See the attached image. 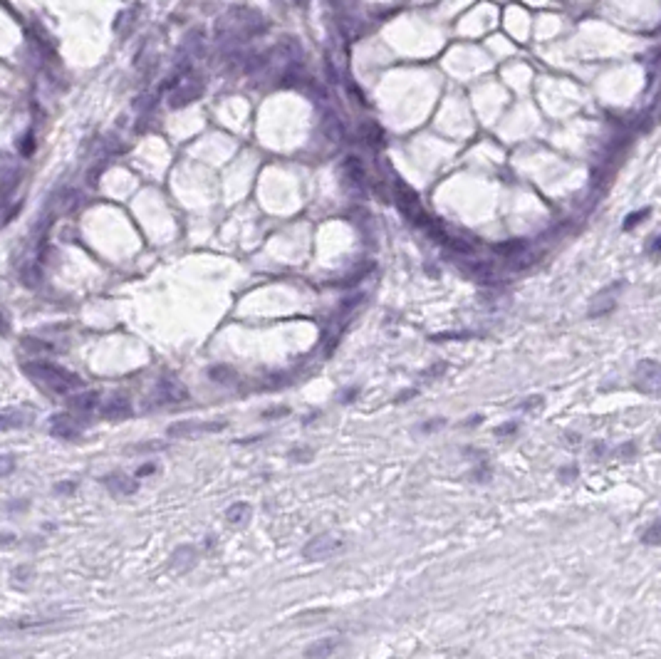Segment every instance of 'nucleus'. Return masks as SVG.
I'll use <instances>...</instances> for the list:
<instances>
[{"mask_svg":"<svg viewBox=\"0 0 661 659\" xmlns=\"http://www.w3.org/2000/svg\"><path fill=\"white\" fill-rule=\"evenodd\" d=\"M99 416L107 421H122V419H129L131 416V402L127 397H122V394H114V397H109L107 402L99 404Z\"/></svg>","mask_w":661,"mask_h":659,"instance_id":"423d86ee","label":"nucleus"},{"mask_svg":"<svg viewBox=\"0 0 661 659\" xmlns=\"http://www.w3.org/2000/svg\"><path fill=\"white\" fill-rule=\"evenodd\" d=\"M646 253H649L651 258H656L661 253V236H656V238H651L649 248H646Z\"/></svg>","mask_w":661,"mask_h":659,"instance_id":"a211bd4d","label":"nucleus"},{"mask_svg":"<svg viewBox=\"0 0 661 659\" xmlns=\"http://www.w3.org/2000/svg\"><path fill=\"white\" fill-rule=\"evenodd\" d=\"M156 397L158 402H164V404H176V402L188 399V392L181 382H161V384L156 387Z\"/></svg>","mask_w":661,"mask_h":659,"instance_id":"9b49d317","label":"nucleus"},{"mask_svg":"<svg viewBox=\"0 0 661 659\" xmlns=\"http://www.w3.org/2000/svg\"><path fill=\"white\" fill-rule=\"evenodd\" d=\"M50 434L63 441H72L82 434V421L74 414H55L50 419Z\"/></svg>","mask_w":661,"mask_h":659,"instance_id":"39448f33","label":"nucleus"},{"mask_svg":"<svg viewBox=\"0 0 661 659\" xmlns=\"http://www.w3.org/2000/svg\"><path fill=\"white\" fill-rule=\"evenodd\" d=\"M211 380L215 382H233L236 380V372L231 370V367H211Z\"/></svg>","mask_w":661,"mask_h":659,"instance_id":"2eb2a0df","label":"nucleus"},{"mask_svg":"<svg viewBox=\"0 0 661 659\" xmlns=\"http://www.w3.org/2000/svg\"><path fill=\"white\" fill-rule=\"evenodd\" d=\"M443 424L441 419H434V421H429V424L424 426V432H434V429H439V426Z\"/></svg>","mask_w":661,"mask_h":659,"instance_id":"5701e85b","label":"nucleus"},{"mask_svg":"<svg viewBox=\"0 0 661 659\" xmlns=\"http://www.w3.org/2000/svg\"><path fill=\"white\" fill-rule=\"evenodd\" d=\"M250 516H253V508H250V503H245V501L233 503L226 511V521L231 523V526H245V523L250 521Z\"/></svg>","mask_w":661,"mask_h":659,"instance_id":"f8f14e48","label":"nucleus"},{"mask_svg":"<svg viewBox=\"0 0 661 659\" xmlns=\"http://www.w3.org/2000/svg\"><path fill=\"white\" fill-rule=\"evenodd\" d=\"M543 402H545L543 397H530V399H525V402L520 404V407H523V409H535L537 404H543Z\"/></svg>","mask_w":661,"mask_h":659,"instance_id":"6ab92c4d","label":"nucleus"},{"mask_svg":"<svg viewBox=\"0 0 661 659\" xmlns=\"http://www.w3.org/2000/svg\"><path fill=\"white\" fill-rule=\"evenodd\" d=\"M339 647V640H334V637H329V640H320V642H315L312 647L305 649V657H329V654H334Z\"/></svg>","mask_w":661,"mask_h":659,"instance_id":"ddd939ff","label":"nucleus"},{"mask_svg":"<svg viewBox=\"0 0 661 659\" xmlns=\"http://www.w3.org/2000/svg\"><path fill=\"white\" fill-rule=\"evenodd\" d=\"M67 404H70V409H72V412H79V414H90V412L99 409L102 397H99V392L90 389V392H79V394H74V397H70Z\"/></svg>","mask_w":661,"mask_h":659,"instance_id":"6e6552de","label":"nucleus"},{"mask_svg":"<svg viewBox=\"0 0 661 659\" xmlns=\"http://www.w3.org/2000/svg\"><path fill=\"white\" fill-rule=\"evenodd\" d=\"M342 548H345V538L339 533H320L307 543L302 555H305L307 560H312V563H317V560L332 558L334 553H339Z\"/></svg>","mask_w":661,"mask_h":659,"instance_id":"f03ea898","label":"nucleus"},{"mask_svg":"<svg viewBox=\"0 0 661 659\" xmlns=\"http://www.w3.org/2000/svg\"><path fill=\"white\" fill-rule=\"evenodd\" d=\"M15 535L13 533H0V548H10L13 543H15Z\"/></svg>","mask_w":661,"mask_h":659,"instance_id":"aec40b11","label":"nucleus"},{"mask_svg":"<svg viewBox=\"0 0 661 659\" xmlns=\"http://www.w3.org/2000/svg\"><path fill=\"white\" fill-rule=\"evenodd\" d=\"M104 486L112 496H131L139 491V478H131L122 471H114L104 476Z\"/></svg>","mask_w":661,"mask_h":659,"instance_id":"0eeeda50","label":"nucleus"},{"mask_svg":"<svg viewBox=\"0 0 661 659\" xmlns=\"http://www.w3.org/2000/svg\"><path fill=\"white\" fill-rule=\"evenodd\" d=\"M515 429H518V424H515V421H510L508 426H500V429H496V434H498V437H503V434H510V432H515Z\"/></svg>","mask_w":661,"mask_h":659,"instance_id":"412c9836","label":"nucleus"},{"mask_svg":"<svg viewBox=\"0 0 661 659\" xmlns=\"http://www.w3.org/2000/svg\"><path fill=\"white\" fill-rule=\"evenodd\" d=\"M15 456L13 454H0V476H10L15 471Z\"/></svg>","mask_w":661,"mask_h":659,"instance_id":"dca6fc26","label":"nucleus"},{"mask_svg":"<svg viewBox=\"0 0 661 659\" xmlns=\"http://www.w3.org/2000/svg\"><path fill=\"white\" fill-rule=\"evenodd\" d=\"M72 489H74V486L67 481V486H57V494H60V491H63V494H70V491H72Z\"/></svg>","mask_w":661,"mask_h":659,"instance_id":"b1692460","label":"nucleus"},{"mask_svg":"<svg viewBox=\"0 0 661 659\" xmlns=\"http://www.w3.org/2000/svg\"><path fill=\"white\" fill-rule=\"evenodd\" d=\"M634 384H637L639 392L659 397L661 394V362L642 359V362L637 364V370H634Z\"/></svg>","mask_w":661,"mask_h":659,"instance_id":"7ed1b4c3","label":"nucleus"},{"mask_svg":"<svg viewBox=\"0 0 661 659\" xmlns=\"http://www.w3.org/2000/svg\"><path fill=\"white\" fill-rule=\"evenodd\" d=\"M226 429V421H179V424L169 426V437H201V434H213Z\"/></svg>","mask_w":661,"mask_h":659,"instance_id":"20e7f679","label":"nucleus"},{"mask_svg":"<svg viewBox=\"0 0 661 659\" xmlns=\"http://www.w3.org/2000/svg\"><path fill=\"white\" fill-rule=\"evenodd\" d=\"M25 375L33 382H38V384L47 387L50 392H60V394H67L72 392V389H82V384H85L79 375L50 362H28L25 364Z\"/></svg>","mask_w":661,"mask_h":659,"instance_id":"f257e3e1","label":"nucleus"},{"mask_svg":"<svg viewBox=\"0 0 661 659\" xmlns=\"http://www.w3.org/2000/svg\"><path fill=\"white\" fill-rule=\"evenodd\" d=\"M622 290V283H614L612 288H607L602 295H597L592 300V307H589V315L592 318H597V315H607L610 310H614L617 305V293Z\"/></svg>","mask_w":661,"mask_h":659,"instance_id":"1a4fd4ad","label":"nucleus"},{"mask_svg":"<svg viewBox=\"0 0 661 659\" xmlns=\"http://www.w3.org/2000/svg\"><path fill=\"white\" fill-rule=\"evenodd\" d=\"M642 543H646V546H661V518L651 523L649 528L642 533Z\"/></svg>","mask_w":661,"mask_h":659,"instance_id":"4468645a","label":"nucleus"},{"mask_svg":"<svg viewBox=\"0 0 661 659\" xmlns=\"http://www.w3.org/2000/svg\"><path fill=\"white\" fill-rule=\"evenodd\" d=\"M156 471V466L154 464H149V466H142L139 471H136V478H142V476H149V473H154Z\"/></svg>","mask_w":661,"mask_h":659,"instance_id":"4be33fe9","label":"nucleus"},{"mask_svg":"<svg viewBox=\"0 0 661 659\" xmlns=\"http://www.w3.org/2000/svg\"><path fill=\"white\" fill-rule=\"evenodd\" d=\"M649 216V209H644V211H634V213H629L627 218H624V231H632L637 223H642L644 218Z\"/></svg>","mask_w":661,"mask_h":659,"instance_id":"f3484780","label":"nucleus"},{"mask_svg":"<svg viewBox=\"0 0 661 659\" xmlns=\"http://www.w3.org/2000/svg\"><path fill=\"white\" fill-rule=\"evenodd\" d=\"M30 421V414L20 407H6L0 409V432H13V429H20Z\"/></svg>","mask_w":661,"mask_h":659,"instance_id":"9d476101","label":"nucleus"}]
</instances>
